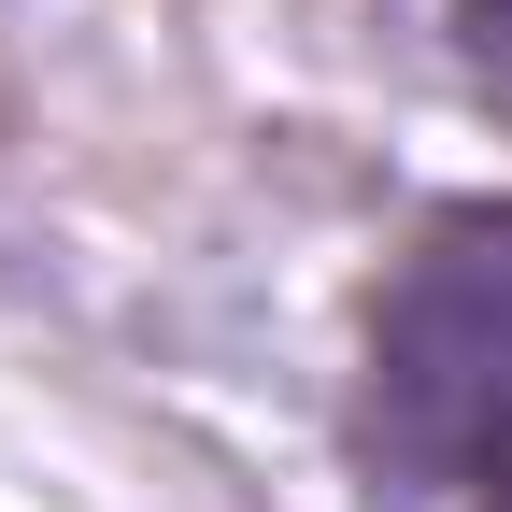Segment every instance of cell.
Wrapping results in <instances>:
<instances>
[{
	"instance_id": "6da1fadb",
	"label": "cell",
	"mask_w": 512,
	"mask_h": 512,
	"mask_svg": "<svg viewBox=\"0 0 512 512\" xmlns=\"http://www.w3.org/2000/svg\"><path fill=\"white\" fill-rule=\"evenodd\" d=\"M342 456L370 512H512V200H441L384 256Z\"/></svg>"
},
{
	"instance_id": "7a4b0ae2",
	"label": "cell",
	"mask_w": 512,
	"mask_h": 512,
	"mask_svg": "<svg viewBox=\"0 0 512 512\" xmlns=\"http://www.w3.org/2000/svg\"><path fill=\"white\" fill-rule=\"evenodd\" d=\"M470 43L498 57V72H512V0H470Z\"/></svg>"
}]
</instances>
